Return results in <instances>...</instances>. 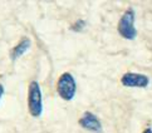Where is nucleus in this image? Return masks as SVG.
I'll return each instance as SVG.
<instances>
[{
  "label": "nucleus",
  "mask_w": 152,
  "mask_h": 133,
  "mask_svg": "<svg viewBox=\"0 0 152 133\" xmlns=\"http://www.w3.org/2000/svg\"><path fill=\"white\" fill-rule=\"evenodd\" d=\"M57 90L59 97L64 100H72L75 95V90H77V84L73 76L70 73L62 74L58 79L57 83Z\"/></svg>",
  "instance_id": "1"
},
{
  "label": "nucleus",
  "mask_w": 152,
  "mask_h": 133,
  "mask_svg": "<svg viewBox=\"0 0 152 133\" xmlns=\"http://www.w3.org/2000/svg\"><path fill=\"white\" fill-rule=\"evenodd\" d=\"M118 33L124 39L128 40H133L137 36V30L134 28V12L132 9H128L122 15L118 23Z\"/></svg>",
  "instance_id": "2"
},
{
  "label": "nucleus",
  "mask_w": 152,
  "mask_h": 133,
  "mask_svg": "<svg viewBox=\"0 0 152 133\" xmlns=\"http://www.w3.org/2000/svg\"><path fill=\"white\" fill-rule=\"evenodd\" d=\"M29 112L33 117H39L43 112V102H42V90L39 83L33 81L29 84V95H28Z\"/></svg>",
  "instance_id": "3"
},
{
  "label": "nucleus",
  "mask_w": 152,
  "mask_h": 133,
  "mask_svg": "<svg viewBox=\"0 0 152 133\" xmlns=\"http://www.w3.org/2000/svg\"><path fill=\"white\" fill-rule=\"evenodd\" d=\"M121 82L124 87H131V88H146L150 83V79L147 76L138 73H126L122 77Z\"/></svg>",
  "instance_id": "4"
},
{
  "label": "nucleus",
  "mask_w": 152,
  "mask_h": 133,
  "mask_svg": "<svg viewBox=\"0 0 152 133\" xmlns=\"http://www.w3.org/2000/svg\"><path fill=\"white\" fill-rule=\"evenodd\" d=\"M79 124L83 127L84 129L93 132V133H102V124L98 119V117L94 116L91 112H86L79 119Z\"/></svg>",
  "instance_id": "5"
},
{
  "label": "nucleus",
  "mask_w": 152,
  "mask_h": 133,
  "mask_svg": "<svg viewBox=\"0 0 152 133\" xmlns=\"http://www.w3.org/2000/svg\"><path fill=\"white\" fill-rule=\"evenodd\" d=\"M29 48H30V40L26 39V38H24V39L21 40L20 43L12 50V59H13V60L18 59L19 57H21V55L24 54V53L28 52Z\"/></svg>",
  "instance_id": "6"
},
{
  "label": "nucleus",
  "mask_w": 152,
  "mask_h": 133,
  "mask_svg": "<svg viewBox=\"0 0 152 133\" xmlns=\"http://www.w3.org/2000/svg\"><path fill=\"white\" fill-rule=\"evenodd\" d=\"M84 25H86V23L83 22V20H78V22L72 26V29H73V30H77V31H78V30H82V29L84 28Z\"/></svg>",
  "instance_id": "7"
},
{
  "label": "nucleus",
  "mask_w": 152,
  "mask_h": 133,
  "mask_svg": "<svg viewBox=\"0 0 152 133\" xmlns=\"http://www.w3.org/2000/svg\"><path fill=\"white\" fill-rule=\"evenodd\" d=\"M3 94H4V87L0 84V99H1V97H3Z\"/></svg>",
  "instance_id": "8"
},
{
  "label": "nucleus",
  "mask_w": 152,
  "mask_h": 133,
  "mask_svg": "<svg viewBox=\"0 0 152 133\" xmlns=\"http://www.w3.org/2000/svg\"><path fill=\"white\" fill-rule=\"evenodd\" d=\"M143 133H152V129H151V128H146V129L143 131Z\"/></svg>",
  "instance_id": "9"
}]
</instances>
